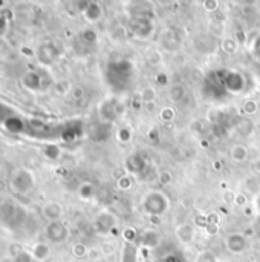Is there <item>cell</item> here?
Here are the masks:
<instances>
[{
    "label": "cell",
    "instance_id": "1",
    "mask_svg": "<svg viewBox=\"0 0 260 262\" xmlns=\"http://www.w3.org/2000/svg\"><path fill=\"white\" fill-rule=\"evenodd\" d=\"M107 83L115 91H126L130 88L133 77H135V66L127 58H118L115 61H110L106 71Z\"/></svg>",
    "mask_w": 260,
    "mask_h": 262
},
{
    "label": "cell",
    "instance_id": "2",
    "mask_svg": "<svg viewBox=\"0 0 260 262\" xmlns=\"http://www.w3.org/2000/svg\"><path fill=\"white\" fill-rule=\"evenodd\" d=\"M143 212L150 218H161L167 213L170 207V201L167 195L161 190H150L144 195L141 201Z\"/></svg>",
    "mask_w": 260,
    "mask_h": 262
},
{
    "label": "cell",
    "instance_id": "3",
    "mask_svg": "<svg viewBox=\"0 0 260 262\" xmlns=\"http://www.w3.org/2000/svg\"><path fill=\"white\" fill-rule=\"evenodd\" d=\"M216 77L225 92H242L245 89V78L238 71H219Z\"/></svg>",
    "mask_w": 260,
    "mask_h": 262
},
{
    "label": "cell",
    "instance_id": "4",
    "mask_svg": "<svg viewBox=\"0 0 260 262\" xmlns=\"http://www.w3.org/2000/svg\"><path fill=\"white\" fill-rule=\"evenodd\" d=\"M225 247L231 255H242L248 249V238L242 233H231L225 239Z\"/></svg>",
    "mask_w": 260,
    "mask_h": 262
},
{
    "label": "cell",
    "instance_id": "5",
    "mask_svg": "<svg viewBox=\"0 0 260 262\" xmlns=\"http://www.w3.org/2000/svg\"><path fill=\"white\" fill-rule=\"evenodd\" d=\"M130 28H132L133 35H136L138 38H147L153 32V23L149 18H146V17L133 18L132 23H130Z\"/></svg>",
    "mask_w": 260,
    "mask_h": 262
},
{
    "label": "cell",
    "instance_id": "6",
    "mask_svg": "<svg viewBox=\"0 0 260 262\" xmlns=\"http://www.w3.org/2000/svg\"><path fill=\"white\" fill-rule=\"evenodd\" d=\"M124 111V106L116 100H109L101 106V117L107 121H115Z\"/></svg>",
    "mask_w": 260,
    "mask_h": 262
},
{
    "label": "cell",
    "instance_id": "7",
    "mask_svg": "<svg viewBox=\"0 0 260 262\" xmlns=\"http://www.w3.org/2000/svg\"><path fill=\"white\" fill-rule=\"evenodd\" d=\"M126 169L133 175H141L147 167V160L143 154H132L126 158Z\"/></svg>",
    "mask_w": 260,
    "mask_h": 262
},
{
    "label": "cell",
    "instance_id": "8",
    "mask_svg": "<svg viewBox=\"0 0 260 262\" xmlns=\"http://www.w3.org/2000/svg\"><path fill=\"white\" fill-rule=\"evenodd\" d=\"M83 15H84V18H86V21H89V23H97V21H100V20L103 18L104 9H103V6H101L100 3L90 2V3H87L86 8L83 9Z\"/></svg>",
    "mask_w": 260,
    "mask_h": 262
},
{
    "label": "cell",
    "instance_id": "9",
    "mask_svg": "<svg viewBox=\"0 0 260 262\" xmlns=\"http://www.w3.org/2000/svg\"><path fill=\"white\" fill-rule=\"evenodd\" d=\"M43 216L49 220L51 223H57L63 216V207L60 203H48L43 207Z\"/></svg>",
    "mask_w": 260,
    "mask_h": 262
},
{
    "label": "cell",
    "instance_id": "10",
    "mask_svg": "<svg viewBox=\"0 0 260 262\" xmlns=\"http://www.w3.org/2000/svg\"><path fill=\"white\" fill-rule=\"evenodd\" d=\"M196 236V230L192 224H181L176 227V238L182 243V244H190L195 241Z\"/></svg>",
    "mask_w": 260,
    "mask_h": 262
},
{
    "label": "cell",
    "instance_id": "11",
    "mask_svg": "<svg viewBox=\"0 0 260 262\" xmlns=\"http://www.w3.org/2000/svg\"><path fill=\"white\" fill-rule=\"evenodd\" d=\"M187 97V88L182 83H173L169 88V98L173 103H181Z\"/></svg>",
    "mask_w": 260,
    "mask_h": 262
},
{
    "label": "cell",
    "instance_id": "12",
    "mask_svg": "<svg viewBox=\"0 0 260 262\" xmlns=\"http://www.w3.org/2000/svg\"><path fill=\"white\" fill-rule=\"evenodd\" d=\"M248 157H250V150L244 144H234L230 149V158L234 163H245L248 160Z\"/></svg>",
    "mask_w": 260,
    "mask_h": 262
},
{
    "label": "cell",
    "instance_id": "13",
    "mask_svg": "<svg viewBox=\"0 0 260 262\" xmlns=\"http://www.w3.org/2000/svg\"><path fill=\"white\" fill-rule=\"evenodd\" d=\"M121 262H138V247L136 244L126 243L121 252Z\"/></svg>",
    "mask_w": 260,
    "mask_h": 262
},
{
    "label": "cell",
    "instance_id": "14",
    "mask_svg": "<svg viewBox=\"0 0 260 262\" xmlns=\"http://www.w3.org/2000/svg\"><path fill=\"white\" fill-rule=\"evenodd\" d=\"M48 235H49L51 239L60 243V241H63V239L67 236V232H66L64 226H61V224H58V223H51V227H49Z\"/></svg>",
    "mask_w": 260,
    "mask_h": 262
},
{
    "label": "cell",
    "instance_id": "15",
    "mask_svg": "<svg viewBox=\"0 0 260 262\" xmlns=\"http://www.w3.org/2000/svg\"><path fill=\"white\" fill-rule=\"evenodd\" d=\"M49 256V247L44 243H38L32 249V258L37 261H44Z\"/></svg>",
    "mask_w": 260,
    "mask_h": 262
},
{
    "label": "cell",
    "instance_id": "16",
    "mask_svg": "<svg viewBox=\"0 0 260 262\" xmlns=\"http://www.w3.org/2000/svg\"><path fill=\"white\" fill-rule=\"evenodd\" d=\"M97 223H98V230L107 232L115 226V218H113V215H101Z\"/></svg>",
    "mask_w": 260,
    "mask_h": 262
},
{
    "label": "cell",
    "instance_id": "17",
    "mask_svg": "<svg viewBox=\"0 0 260 262\" xmlns=\"http://www.w3.org/2000/svg\"><path fill=\"white\" fill-rule=\"evenodd\" d=\"M236 129L242 134H250L253 130V123L247 117H239L236 121Z\"/></svg>",
    "mask_w": 260,
    "mask_h": 262
},
{
    "label": "cell",
    "instance_id": "18",
    "mask_svg": "<svg viewBox=\"0 0 260 262\" xmlns=\"http://www.w3.org/2000/svg\"><path fill=\"white\" fill-rule=\"evenodd\" d=\"M155 98H156V91L153 89V88H144L143 91H141V100L146 103V104H153V101H155Z\"/></svg>",
    "mask_w": 260,
    "mask_h": 262
},
{
    "label": "cell",
    "instance_id": "19",
    "mask_svg": "<svg viewBox=\"0 0 260 262\" xmlns=\"http://www.w3.org/2000/svg\"><path fill=\"white\" fill-rule=\"evenodd\" d=\"M159 238H158V235L155 233V232H149V233H146L144 236H143V246H146V247H149V249H153V247H156L158 246V241Z\"/></svg>",
    "mask_w": 260,
    "mask_h": 262
},
{
    "label": "cell",
    "instance_id": "20",
    "mask_svg": "<svg viewBox=\"0 0 260 262\" xmlns=\"http://www.w3.org/2000/svg\"><path fill=\"white\" fill-rule=\"evenodd\" d=\"M195 262H219V261H218V258H216V255H215L213 252H210V250H204V252H201V253L196 256V261Z\"/></svg>",
    "mask_w": 260,
    "mask_h": 262
},
{
    "label": "cell",
    "instance_id": "21",
    "mask_svg": "<svg viewBox=\"0 0 260 262\" xmlns=\"http://www.w3.org/2000/svg\"><path fill=\"white\" fill-rule=\"evenodd\" d=\"M87 252H89V249H87V246L83 244V243H77V244L72 247V255H74L75 258H83V256L87 255Z\"/></svg>",
    "mask_w": 260,
    "mask_h": 262
},
{
    "label": "cell",
    "instance_id": "22",
    "mask_svg": "<svg viewBox=\"0 0 260 262\" xmlns=\"http://www.w3.org/2000/svg\"><path fill=\"white\" fill-rule=\"evenodd\" d=\"M93 192H95V189H93V186H92L90 183H86V184H83V186L80 187V196L84 198V200L92 198V196H93Z\"/></svg>",
    "mask_w": 260,
    "mask_h": 262
},
{
    "label": "cell",
    "instance_id": "23",
    "mask_svg": "<svg viewBox=\"0 0 260 262\" xmlns=\"http://www.w3.org/2000/svg\"><path fill=\"white\" fill-rule=\"evenodd\" d=\"M132 184H133V180L129 175H123L118 180V189H121V190H129L132 187Z\"/></svg>",
    "mask_w": 260,
    "mask_h": 262
},
{
    "label": "cell",
    "instance_id": "24",
    "mask_svg": "<svg viewBox=\"0 0 260 262\" xmlns=\"http://www.w3.org/2000/svg\"><path fill=\"white\" fill-rule=\"evenodd\" d=\"M222 48H224L228 54H233V52L238 49V43H236L234 38H227V40L222 43Z\"/></svg>",
    "mask_w": 260,
    "mask_h": 262
},
{
    "label": "cell",
    "instance_id": "25",
    "mask_svg": "<svg viewBox=\"0 0 260 262\" xmlns=\"http://www.w3.org/2000/svg\"><path fill=\"white\" fill-rule=\"evenodd\" d=\"M123 236H124V241L129 243V244H135V241H136V232L132 227L126 229L124 233H123Z\"/></svg>",
    "mask_w": 260,
    "mask_h": 262
},
{
    "label": "cell",
    "instance_id": "26",
    "mask_svg": "<svg viewBox=\"0 0 260 262\" xmlns=\"http://www.w3.org/2000/svg\"><path fill=\"white\" fill-rule=\"evenodd\" d=\"M161 118L164 121H172L175 118V109L173 107H164L161 111Z\"/></svg>",
    "mask_w": 260,
    "mask_h": 262
},
{
    "label": "cell",
    "instance_id": "27",
    "mask_svg": "<svg viewBox=\"0 0 260 262\" xmlns=\"http://www.w3.org/2000/svg\"><path fill=\"white\" fill-rule=\"evenodd\" d=\"M244 111H245V114H247V115L254 114V112L257 111V104H256V101H253V100L247 101V103L244 104Z\"/></svg>",
    "mask_w": 260,
    "mask_h": 262
},
{
    "label": "cell",
    "instance_id": "28",
    "mask_svg": "<svg viewBox=\"0 0 260 262\" xmlns=\"http://www.w3.org/2000/svg\"><path fill=\"white\" fill-rule=\"evenodd\" d=\"M156 262H182L181 256L175 255V253H169V255H164L161 259H158Z\"/></svg>",
    "mask_w": 260,
    "mask_h": 262
},
{
    "label": "cell",
    "instance_id": "29",
    "mask_svg": "<svg viewBox=\"0 0 260 262\" xmlns=\"http://www.w3.org/2000/svg\"><path fill=\"white\" fill-rule=\"evenodd\" d=\"M219 2L218 0H205L204 2V6H205V9L207 11H216L218 8H219Z\"/></svg>",
    "mask_w": 260,
    "mask_h": 262
},
{
    "label": "cell",
    "instance_id": "30",
    "mask_svg": "<svg viewBox=\"0 0 260 262\" xmlns=\"http://www.w3.org/2000/svg\"><path fill=\"white\" fill-rule=\"evenodd\" d=\"M130 137H132V134H130L129 129H121L120 134H118V138H120L123 143H127V141L130 140Z\"/></svg>",
    "mask_w": 260,
    "mask_h": 262
},
{
    "label": "cell",
    "instance_id": "31",
    "mask_svg": "<svg viewBox=\"0 0 260 262\" xmlns=\"http://www.w3.org/2000/svg\"><path fill=\"white\" fill-rule=\"evenodd\" d=\"M251 51H253V54H254L256 58H260V37H257L254 40V43L251 45Z\"/></svg>",
    "mask_w": 260,
    "mask_h": 262
},
{
    "label": "cell",
    "instance_id": "32",
    "mask_svg": "<svg viewBox=\"0 0 260 262\" xmlns=\"http://www.w3.org/2000/svg\"><path fill=\"white\" fill-rule=\"evenodd\" d=\"M159 180H161L164 184H169L170 180H172V175H170L169 172H161V173H159Z\"/></svg>",
    "mask_w": 260,
    "mask_h": 262
},
{
    "label": "cell",
    "instance_id": "33",
    "mask_svg": "<svg viewBox=\"0 0 260 262\" xmlns=\"http://www.w3.org/2000/svg\"><path fill=\"white\" fill-rule=\"evenodd\" d=\"M257 209H259V212H260V196L257 198Z\"/></svg>",
    "mask_w": 260,
    "mask_h": 262
}]
</instances>
